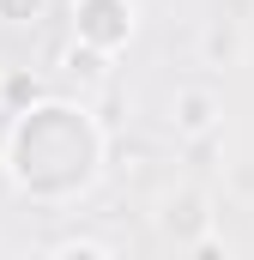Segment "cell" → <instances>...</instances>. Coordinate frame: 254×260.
Wrapping results in <instances>:
<instances>
[{
  "mask_svg": "<svg viewBox=\"0 0 254 260\" xmlns=\"http://www.w3.org/2000/svg\"><path fill=\"white\" fill-rule=\"evenodd\" d=\"M127 30H133V6L127 0H79V37L85 43L115 49V43H127Z\"/></svg>",
  "mask_w": 254,
  "mask_h": 260,
  "instance_id": "6da1fadb",
  "label": "cell"
},
{
  "mask_svg": "<svg viewBox=\"0 0 254 260\" xmlns=\"http://www.w3.org/2000/svg\"><path fill=\"white\" fill-rule=\"evenodd\" d=\"M170 121H176V133H212V121H218V97H212V91H176Z\"/></svg>",
  "mask_w": 254,
  "mask_h": 260,
  "instance_id": "7a4b0ae2",
  "label": "cell"
},
{
  "mask_svg": "<svg viewBox=\"0 0 254 260\" xmlns=\"http://www.w3.org/2000/svg\"><path fill=\"white\" fill-rule=\"evenodd\" d=\"M43 0H0V18H37Z\"/></svg>",
  "mask_w": 254,
  "mask_h": 260,
  "instance_id": "3957f363",
  "label": "cell"
},
{
  "mask_svg": "<svg viewBox=\"0 0 254 260\" xmlns=\"http://www.w3.org/2000/svg\"><path fill=\"white\" fill-rule=\"evenodd\" d=\"M55 254H109L103 242H55Z\"/></svg>",
  "mask_w": 254,
  "mask_h": 260,
  "instance_id": "277c9868",
  "label": "cell"
},
{
  "mask_svg": "<svg viewBox=\"0 0 254 260\" xmlns=\"http://www.w3.org/2000/svg\"><path fill=\"white\" fill-rule=\"evenodd\" d=\"M206 49H212V55H224V61H230V55H236V43H230V37H218V30H212V37H206Z\"/></svg>",
  "mask_w": 254,
  "mask_h": 260,
  "instance_id": "5b68a950",
  "label": "cell"
}]
</instances>
